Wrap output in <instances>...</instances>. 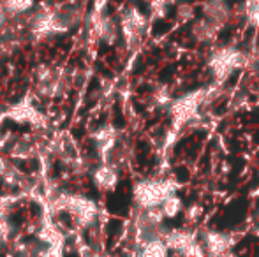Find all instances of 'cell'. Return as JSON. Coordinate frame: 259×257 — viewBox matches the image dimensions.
I'll list each match as a JSON object with an SVG mask.
<instances>
[{"mask_svg":"<svg viewBox=\"0 0 259 257\" xmlns=\"http://www.w3.org/2000/svg\"><path fill=\"white\" fill-rule=\"evenodd\" d=\"M175 192L177 185L171 180H143L134 187V201L141 210L159 208Z\"/></svg>","mask_w":259,"mask_h":257,"instance_id":"obj_1","label":"cell"},{"mask_svg":"<svg viewBox=\"0 0 259 257\" xmlns=\"http://www.w3.org/2000/svg\"><path fill=\"white\" fill-rule=\"evenodd\" d=\"M57 208L67 210L74 220L81 227H87L90 224H94L97 217V206L92 199L83 197V195H60L55 202Z\"/></svg>","mask_w":259,"mask_h":257,"instance_id":"obj_2","label":"cell"},{"mask_svg":"<svg viewBox=\"0 0 259 257\" xmlns=\"http://www.w3.org/2000/svg\"><path fill=\"white\" fill-rule=\"evenodd\" d=\"M245 65V55L242 52H236L233 48H224L219 49L217 53H213L210 60V67L213 71V74L219 79H224L231 74L235 69H240Z\"/></svg>","mask_w":259,"mask_h":257,"instance_id":"obj_3","label":"cell"},{"mask_svg":"<svg viewBox=\"0 0 259 257\" xmlns=\"http://www.w3.org/2000/svg\"><path fill=\"white\" fill-rule=\"evenodd\" d=\"M203 100V92H192L187 95L177 99L171 104V117H173V124L177 127L185 125L198 111L199 104Z\"/></svg>","mask_w":259,"mask_h":257,"instance_id":"obj_4","label":"cell"},{"mask_svg":"<svg viewBox=\"0 0 259 257\" xmlns=\"http://www.w3.org/2000/svg\"><path fill=\"white\" fill-rule=\"evenodd\" d=\"M235 243L236 238L224 233H219V231H206L203 234V245H205L208 257H224L228 252H231Z\"/></svg>","mask_w":259,"mask_h":257,"instance_id":"obj_5","label":"cell"},{"mask_svg":"<svg viewBox=\"0 0 259 257\" xmlns=\"http://www.w3.org/2000/svg\"><path fill=\"white\" fill-rule=\"evenodd\" d=\"M7 117L13 122H16V124H27V125H32V127H41V125L45 124V117H42L30 102H27V100H23V102L11 108Z\"/></svg>","mask_w":259,"mask_h":257,"instance_id":"obj_6","label":"cell"},{"mask_svg":"<svg viewBox=\"0 0 259 257\" xmlns=\"http://www.w3.org/2000/svg\"><path fill=\"white\" fill-rule=\"evenodd\" d=\"M145 28V18L140 11L136 9H131L125 13L122 20V32H123V37L125 41L129 42H134L141 37V30Z\"/></svg>","mask_w":259,"mask_h":257,"instance_id":"obj_7","label":"cell"},{"mask_svg":"<svg viewBox=\"0 0 259 257\" xmlns=\"http://www.w3.org/2000/svg\"><path fill=\"white\" fill-rule=\"evenodd\" d=\"M164 243L169 250L175 252H184L192 241H196V236L191 231L185 229H173V231H166L164 233Z\"/></svg>","mask_w":259,"mask_h":257,"instance_id":"obj_8","label":"cell"},{"mask_svg":"<svg viewBox=\"0 0 259 257\" xmlns=\"http://www.w3.org/2000/svg\"><path fill=\"white\" fill-rule=\"evenodd\" d=\"M94 183L99 190H113L118 183V173L113 166H99L94 171Z\"/></svg>","mask_w":259,"mask_h":257,"instance_id":"obj_9","label":"cell"},{"mask_svg":"<svg viewBox=\"0 0 259 257\" xmlns=\"http://www.w3.org/2000/svg\"><path fill=\"white\" fill-rule=\"evenodd\" d=\"M116 143V130L111 125H104L96 132V146L101 155H106L113 150Z\"/></svg>","mask_w":259,"mask_h":257,"instance_id":"obj_10","label":"cell"},{"mask_svg":"<svg viewBox=\"0 0 259 257\" xmlns=\"http://www.w3.org/2000/svg\"><path fill=\"white\" fill-rule=\"evenodd\" d=\"M167 254H169V248L166 247L164 240L157 238V240H150L141 245L140 257H167Z\"/></svg>","mask_w":259,"mask_h":257,"instance_id":"obj_11","label":"cell"},{"mask_svg":"<svg viewBox=\"0 0 259 257\" xmlns=\"http://www.w3.org/2000/svg\"><path fill=\"white\" fill-rule=\"evenodd\" d=\"M160 210H162V213H164L166 219H175V217H178L182 212H184V202H182V199L178 197L177 194L169 195V197L162 202Z\"/></svg>","mask_w":259,"mask_h":257,"instance_id":"obj_12","label":"cell"},{"mask_svg":"<svg viewBox=\"0 0 259 257\" xmlns=\"http://www.w3.org/2000/svg\"><path fill=\"white\" fill-rule=\"evenodd\" d=\"M34 151H35L34 144H32L28 139H20L13 146V155H14V157H20V159L30 157V155L34 153Z\"/></svg>","mask_w":259,"mask_h":257,"instance_id":"obj_13","label":"cell"},{"mask_svg":"<svg viewBox=\"0 0 259 257\" xmlns=\"http://www.w3.org/2000/svg\"><path fill=\"white\" fill-rule=\"evenodd\" d=\"M34 0H2L7 13H25L32 7Z\"/></svg>","mask_w":259,"mask_h":257,"instance_id":"obj_14","label":"cell"},{"mask_svg":"<svg viewBox=\"0 0 259 257\" xmlns=\"http://www.w3.org/2000/svg\"><path fill=\"white\" fill-rule=\"evenodd\" d=\"M182 257H208L206 255V250H205V245L199 243L198 240L192 241L191 245H189L187 248H185L184 252H180Z\"/></svg>","mask_w":259,"mask_h":257,"instance_id":"obj_15","label":"cell"},{"mask_svg":"<svg viewBox=\"0 0 259 257\" xmlns=\"http://www.w3.org/2000/svg\"><path fill=\"white\" fill-rule=\"evenodd\" d=\"M203 215V206L198 204V202H194V204H191L187 210H185V219L189 220V222H196V220H199Z\"/></svg>","mask_w":259,"mask_h":257,"instance_id":"obj_16","label":"cell"},{"mask_svg":"<svg viewBox=\"0 0 259 257\" xmlns=\"http://www.w3.org/2000/svg\"><path fill=\"white\" fill-rule=\"evenodd\" d=\"M11 233H13V226L7 222L6 217H0V243L9 240Z\"/></svg>","mask_w":259,"mask_h":257,"instance_id":"obj_17","label":"cell"},{"mask_svg":"<svg viewBox=\"0 0 259 257\" xmlns=\"http://www.w3.org/2000/svg\"><path fill=\"white\" fill-rule=\"evenodd\" d=\"M177 13H178V18H180V21H184V23L194 18V11H192V7L187 6V4H184V6L178 7Z\"/></svg>","mask_w":259,"mask_h":257,"instance_id":"obj_18","label":"cell"},{"mask_svg":"<svg viewBox=\"0 0 259 257\" xmlns=\"http://www.w3.org/2000/svg\"><path fill=\"white\" fill-rule=\"evenodd\" d=\"M37 257H62L60 245H53V247H48L46 250H41V254Z\"/></svg>","mask_w":259,"mask_h":257,"instance_id":"obj_19","label":"cell"},{"mask_svg":"<svg viewBox=\"0 0 259 257\" xmlns=\"http://www.w3.org/2000/svg\"><path fill=\"white\" fill-rule=\"evenodd\" d=\"M224 257H238V255H236V254H233V252H228V254H226Z\"/></svg>","mask_w":259,"mask_h":257,"instance_id":"obj_20","label":"cell"},{"mask_svg":"<svg viewBox=\"0 0 259 257\" xmlns=\"http://www.w3.org/2000/svg\"><path fill=\"white\" fill-rule=\"evenodd\" d=\"M256 236L259 238V227H257V229H256Z\"/></svg>","mask_w":259,"mask_h":257,"instance_id":"obj_21","label":"cell"},{"mask_svg":"<svg viewBox=\"0 0 259 257\" xmlns=\"http://www.w3.org/2000/svg\"><path fill=\"white\" fill-rule=\"evenodd\" d=\"M0 210H2V201H0ZM0 217H4L2 213H0Z\"/></svg>","mask_w":259,"mask_h":257,"instance_id":"obj_22","label":"cell"}]
</instances>
